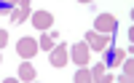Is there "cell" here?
<instances>
[{"label": "cell", "mask_w": 134, "mask_h": 83, "mask_svg": "<svg viewBox=\"0 0 134 83\" xmlns=\"http://www.w3.org/2000/svg\"><path fill=\"white\" fill-rule=\"evenodd\" d=\"M124 59H126V51H121V48H110V54L105 51V67H118Z\"/></svg>", "instance_id": "9"}, {"label": "cell", "mask_w": 134, "mask_h": 83, "mask_svg": "<svg viewBox=\"0 0 134 83\" xmlns=\"http://www.w3.org/2000/svg\"><path fill=\"white\" fill-rule=\"evenodd\" d=\"M115 27H118V21H115L113 14H99L97 21H94V30H97V32H105V35L115 32Z\"/></svg>", "instance_id": "6"}, {"label": "cell", "mask_w": 134, "mask_h": 83, "mask_svg": "<svg viewBox=\"0 0 134 83\" xmlns=\"http://www.w3.org/2000/svg\"><path fill=\"white\" fill-rule=\"evenodd\" d=\"M8 43V32L5 30H0V51H3V46Z\"/></svg>", "instance_id": "15"}, {"label": "cell", "mask_w": 134, "mask_h": 83, "mask_svg": "<svg viewBox=\"0 0 134 83\" xmlns=\"http://www.w3.org/2000/svg\"><path fill=\"white\" fill-rule=\"evenodd\" d=\"M38 51H40V46H38L35 38H27V35H24V38H19V43H16V54H19L21 59H32Z\"/></svg>", "instance_id": "2"}, {"label": "cell", "mask_w": 134, "mask_h": 83, "mask_svg": "<svg viewBox=\"0 0 134 83\" xmlns=\"http://www.w3.org/2000/svg\"><path fill=\"white\" fill-rule=\"evenodd\" d=\"M0 64H3V56H0Z\"/></svg>", "instance_id": "17"}, {"label": "cell", "mask_w": 134, "mask_h": 83, "mask_svg": "<svg viewBox=\"0 0 134 83\" xmlns=\"http://www.w3.org/2000/svg\"><path fill=\"white\" fill-rule=\"evenodd\" d=\"M38 78V73H35V67H32L30 62H21L19 64V80L21 83H30V80H35Z\"/></svg>", "instance_id": "10"}, {"label": "cell", "mask_w": 134, "mask_h": 83, "mask_svg": "<svg viewBox=\"0 0 134 83\" xmlns=\"http://www.w3.org/2000/svg\"><path fill=\"white\" fill-rule=\"evenodd\" d=\"M70 56H72V62H75V64L86 67V64H88V56H91V48L86 46V40H83V43H75V46H72V51H70Z\"/></svg>", "instance_id": "7"}, {"label": "cell", "mask_w": 134, "mask_h": 83, "mask_svg": "<svg viewBox=\"0 0 134 83\" xmlns=\"http://www.w3.org/2000/svg\"><path fill=\"white\" fill-rule=\"evenodd\" d=\"M32 16V8H30V0H16L14 11H11V21H16V24H21V21H27Z\"/></svg>", "instance_id": "4"}, {"label": "cell", "mask_w": 134, "mask_h": 83, "mask_svg": "<svg viewBox=\"0 0 134 83\" xmlns=\"http://www.w3.org/2000/svg\"><path fill=\"white\" fill-rule=\"evenodd\" d=\"M78 3H94V0H78Z\"/></svg>", "instance_id": "16"}, {"label": "cell", "mask_w": 134, "mask_h": 83, "mask_svg": "<svg viewBox=\"0 0 134 83\" xmlns=\"http://www.w3.org/2000/svg\"><path fill=\"white\" fill-rule=\"evenodd\" d=\"M54 43H57V32H51V30H48V32H43V35H40V40H38V46H40L43 51H51V48H54Z\"/></svg>", "instance_id": "11"}, {"label": "cell", "mask_w": 134, "mask_h": 83, "mask_svg": "<svg viewBox=\"0 0 134 83\" xmlns=\"http://www.w3.org/2000/svg\"><path fill=\"white\" fill-rule=\"evenodd\" d=\"M14 3H16V0H14Z\"/></svg>", "instance_id": "18"}, {"label": "cell", "mask_w": 134, "mask_h": 83, "mask_svg": "<svg viewBox=\"0 0 134 83\" xmlns=\"http://www.w3.org/2000/svg\"><path fill=\"white\" fill-rule=\"evenodd\" d=\"M14 5H16L14 0H0V14H8V16H11V11H14Z\"/></svg>", "instance_id": "14"}, {"label": "cell", "mask_w": 134, "mask_h": 83, "mask_svg": "<svg viewBox=\"0 0 134 83\" xmlns=\"http://www.w3.org/2000/svg\"><path fill=\"white\" fill-rule=\"evenodd\" d=\"M30 19H32V24H35V30H40V32H48L51 24H54V14L51 11H35Z\"/></svg>", "instance_id": "5"}, {"label": "cell", "mask_w": 134, "mask_h": 83, "mask_svg": "<svg viewBox=\"0 0 134 83\" xmlns=\"http://www.w3.org/2000/svg\"><path fill=\"white\" fill-rule=\"evenodd\" d=\"M121 64H124V75H121L118 80H121V83H129V80H134V59L129 56V59H124Z\"/></svg>", "instance_id": "12"}, {"label": "cell", "mask_w": 134, "mask_h": 83, "mask_svg": "<svg viewBox=\"0 0 134 83\" xmlns=\"http://www.w3.org/2000/svg\"><path fill=\"white\" fill-rule=\"evenodd\" d=\"M48 59H51V67H64L67 59H70L67 46H64V43H54V48L48 51Z\"/></svg>", "instance_id": "3"}, {"label": "cell", "mask_w": 134, "mask_h": 83, "mask_svg": "<svg viewBox=\"0 0 134 83\" xmlns=\"http://www.w3.org/2000/svg\"><path fill=\"white\" fill-rule=\"evenodd\" d=\"M86 46H88L91 51H107V46H110V35L91 30V32H86Z\"/></svg>", "instance_id": "1"}, {"label": "cell", "mask_w": 134, "mask_h": 83, "mask_svg": "<svg viewBox=\"0 0 134 83\" xmlns=\"http://www.w3.org/2000/svg\"><path fill=\"white\" fill-rule=\"evenodd\" d=\"M88 80H91V73H88L86 67H81V70L75 73V83H88Z\"/></svg>", "instance_id": "13"}, {"label": "cell", "mask_w": 134, "mask_h": 83, "mask_svg": "<svg viewBox=\"0 0 134 83\" xmlns=\"http://www.w3.org/2000/svg\"><path fill=\"white\" fill-rule=\"evenodd\" d=\"M91 80H97V83H110V80H113L110 67H105V62H102V64H94V70H91Z\"/></svg>", "instance_id": "8"}]
</instances>
